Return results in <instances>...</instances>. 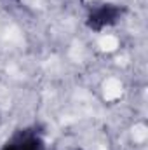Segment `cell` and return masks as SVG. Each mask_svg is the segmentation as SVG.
Masks as SVG:
<instances>
[{
  "instance_id": "obj_1",
  "label": "cell",
  "mask_w": 148,
  "mask_h": 150,
  "mask_svg": "<svg viewBox=\"0 0 148 150\" xmlns=\"http://www.w3.org/2000/svg\"><path fill=\"white\" fill-rule=\"evenodd\" d=\"M125 11L127 9L124 5H118V4H110V2L92 4L89 7L85 25L92 32H101L108 26L117 25L122 19V16L125 14Z\"/></svg>"
},
{
  "instance_id": "obj_2",
  "label": "cell",
  "mask_w": 148,
  "mask_h": 150,
  "mask_svg": "<svg viewBox=\"0 0 148 150\" xmlns=\"http://www.w3.org/2000/svg\"><path fill=\"white\" fill-rule=\"evenodd\" d=\"M0 150H47L44 133L38 126H26L16 129L2 145Z\"/></svg>"
}]
</instances>
